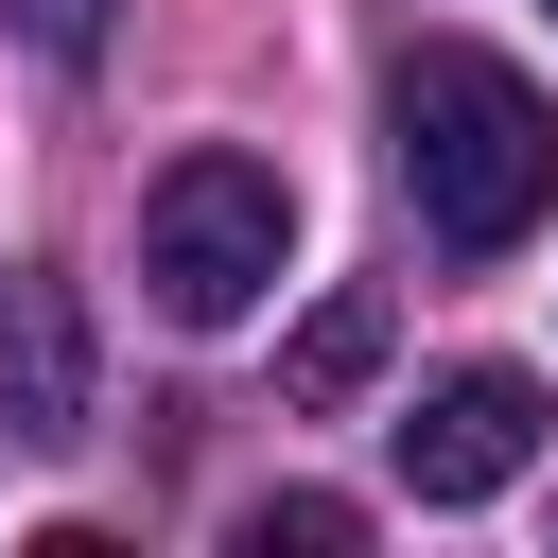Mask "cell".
Masks as SVG:
<instances>
[{
  "instance_id": "obj_1",
  "label": "cell",
  "mask_w": 558,
  "mask_h": 558,
  "mask_svg": "<svg viewBox=\"0 0 558 558\" xmlns=\"http://www.w3.org/2000/svg\"><path fill=\"white\" fill-rule=\"evenodd\" d=\"M384 122H401V192H418V227H436L453 262H506V244L558 209V105H541L506 52L418 35L401 87H384Z\"/></svg>"
},
{
  "instance_id": "obj_2",
  "label": "cell",
  "mask_w": 558,
  "mask_h": 558,
  "mask_svg": "<svg viewBox=\"0 0 558 558\" xmlns=\"http://www.w3.org/2000/svg\"><path fill=\"white\" fill-rule=\"evenodd\" d=\"M279 262H296V192L262 174V157H174L157 192H140V279H157V314L174 331H244L262 296H279Z\"/></svg>"
},
{
  "instance_id": "obj_3",
  "label": "cell",
  "mask_w": 558,
  "mask_h": 558,
  "mask_svg": "<svg viewBox=\"0 0 558 558\" xmlns=\"http://www.w3.org/2000/svg\"><path fill=\"white\" fill-rule=\"evenodd\" d=\"M384 453H401L418 506H488V488H523V453H541V384H523V366H453V384H418V401L384 418Z\"/></svg>"
},
{
  "instance_id": "obj_4",
  "label": "cell",
  "mask_w": 558,
  "mask_h": 558,
  "mask_svg": "<svg viewBox=\"0 0 558 558\" xmlns=\"http://www.w3.org/2000/svg\"><path fill=\"white\" fill-rule=\"evenodd\" d=\"M0 436L17 453L87 436V314H70V279H0Z\"/></svg>"
},
{
  "instance_id": "obj_5",
  "label": "cell",
  "mask_w": 558,
  "mask_h": 558,
  "mask_svg": "<svg viewBox=\"0 0 558 558\" xmlns=\"http://www.w3.org/2000/svg\"><path fill=\"white\" fill-rule=\"evenodd\" d=\"M366 366H384V296L349 279V296H314V314H296V349H279V401H296V418H331V401H366Z\"/></svg>"
},
{
  "instance_id": "obj_6",
  "label": "cell",
  "mask_w": 558,
  "mask_h": 558,
  "mask_svg": "<svg viewBox=\"0 0 558 558\" xmlns=\"http://www.w3.org/2000/svg\"><path fill=\"white\" fill-rule=\"evenodd\" d=\"M244 541H262V558H279V541H296V558H349V541H366V506H331V488H296V506H262Z\"/></svg>"
},
{
  "instance_id": "obj_7",
  "label": "cell",
  "mask_w": 558,
  "mask_h": 558,
  "mask_svg": "<svg viewBox=\"0 0 558 558\" xmlns=\"http://www.w3.org/2000/svg\"><path fill=\"white\" fill-rule=\"evenodd\" d=\"M17 35H35L52 70H87V52H105V0H17Z\"/></svg>"
}]
</instances>
